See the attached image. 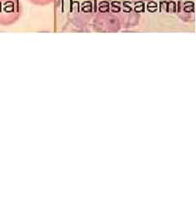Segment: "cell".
Listing matches in <instances>:
<instances>
[{"instance_id": "obj_1", "label": "cell", "mask_w": 196, "mask_h": 221, "mask_svg": "<svg viewBox=\"0 0 196 221\" xmlns=\"http://www.w3.org/2000/svg\"><path fill=\"white\" fill-rule=\"evenodd\" d=\"M18 13L17 0H0V24H8L14 21Z\"/></svg>"}]
</instances>
